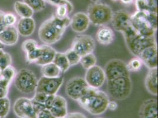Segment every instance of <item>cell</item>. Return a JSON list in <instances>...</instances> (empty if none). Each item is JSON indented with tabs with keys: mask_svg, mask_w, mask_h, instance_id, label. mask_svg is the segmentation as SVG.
<instances>
[{
	"mask_svg": "<svg viewBox=\"0 0 158 118\" xmlns=\"http://www.w3.org/2000/svg\"><path fill=\"white\" fill-rule=\"evenodd\" d=\"M70 19L68 17L60 19L56 15L45 21L40 27L39 37L40 40L47 45H51L61 39L70 26Z\"/></svg>",
	"mask_w": 158,
	"mask_h": 118,
	"instance_id": "1",
	"label": "cell"
},
{
	"mask_svg": "<svg viewBox=\"0 0 158 118\" xmlns=\"http://www.w3.org/2000/svg\"><path fill=\"white\" fill-rule=\"evenodd\" d=\"M109 96L99 89L89 87L81 98L77 100L79 105L93 115H100L107 109Z\"/></svg>",
	"mask_w": 158,
	"mask_h": 118,
	"instance_id": "2",
	"label": "cell"
},
{
	"mask_svg": "<svg viewBox=\"0 0 158 118\" xmlns=\"http://www.w3.org/2000/svg\"><path fill=\"white\" fill-rule=\"evenodd\" d=\"M131 24L134 30L145 37H155L158 28L157 13L138 11L131 15Z\"/></svg>",
	"mask_w": 158,
	"mask_h": 118,
	"instance_id": "3",
	"label": "cell"
},
{
	"mask_svg": "<svg viewBox=\"0 0 158 118\" xmlns=\"http://www.w3.org/2000/svg\"><path fill=\"white\" fill-rule=\"evenodd\" d=\"M126 44L129 52L135 57H138L146 48L156 44L155 37H145L136 33L132 26L123 33Z\"/></svg>",
	"mask_w": 158,
	"mask_h": 118,
	"instance_id": "4",
	"label": "cell"
},
{
	"mask_svg": "<svg viewBox=\"0 0 158 118\" xmlns=\"http://www.w3.org/2000/svg\"><path fill=\"white\" fill-rule=\"evenodd\" d=\"M107 92L112 98L123 100L129 97L132 91L131 76L120 77L107 80Z\"/></svg>",
	"mask_w": 158,
	"mask_h": 118,
	"instance_id": "5",
	"label": "cell"
},
{
	"mask_svg": "<svg viewBox=\"0 0 158 118\" xmlns=\"http://www.w3.org/2000/svg\"><path fill=\"white\" fill-rule=\"evenodd\" d=\"M87 14L93 25L103 26L111 22L113 12L109 6L97 2L89 6Z\"/></svg>",
	"mask_w": 158,
	"mask_h": 118,
	"instance_id": "6",
	"label": "cell"
},
{
	"mask_svg": "<svg viewBox=\"0 0 158 118\" xmlns=\"http://www.w3.org/2000/svg\"><path fill=\"white\" fill-rule=\"evenodd\" d=\"M38 80L34 73L28 69H23L15 77V86L20 92L31 94L36 91Z\"/></svg>",
	"mask_w": 158,
	"mask_h": 118,
	"instance_id": "7",
	"label": "cell"
},
{
	"mask_svg": "<svg viewBox=\"0 0 158 118\" xmlns=\"http://www.w3.org/2000/svg\"><path fill=\"white\" fill-rule=\"evenodd\" d=\"M89 87L85 78L79 76L74 77L70 79L66 83V95L70 98L77 101Z\"/></svg>",
	"mask_w": 158,
	"mask_h": 118,
	"instance_id": "8",
	"label": "cell"
},
{
	"mask_svg": "<svg viewBox=\"0 0 158 118\" xmlns=\"http://www.w3.org/2000/svg\"><path fill=\"white\" fill-rule=\"evenodd\" d=\"M106 78L111 80L120 77L130 76L125 63L119 59H113L108 61L105 67Z\"/></svg>",
	"mask_w": 158,
	"mask_h": 118,
	"instance_id": "9",
	"label": "cell"
},
{
	"mask_svg": "<svg viewBox=\"0 0 158 118\" xmlns=\"http://www.w3.org/2000/svg\"><path fill=\"white\" fill-rule=\"evenodd\" d=\"M64 78L60 76L57 78H49L43 76L38 80L36 92H41L47 95H55L63 85Z\"/></svg>",
	"mask_w": 158,
	"mask_h": 118,
	"instance_id": "10",
	"label": "cell"
},
{
	"mask_svg": "<svg viewBox=\"0 0 158 118\" xmlns=\"http://www.w3.org/2000/svg\"><path fill=\"white\" fill-rule=\"evenodd\" d=\"M96 47L94 40L88 35H79L73 41L72 48L82 57L92 53Z\"/></svg>",
	"mask_w": 158,
	"mask_h": 118,
	"instance_id": "11",
	"label": "cell"
},
{
	"mask_svg": "<svg viewBox=\"0 0 158 118\" xmlns=\"http://www.w3.org/2000/svg\"><path fill=\"white\" fill-rule=\"evenodd\" d=\"M85 79L90 87L99 89L106 80L105 70L100 66L95 65L86 70Z\"/></svg>",
	"mask_w": 158,
	"mask_h": 118,
	"instance_id": "12",
	"label": "cell"
},
{
	"mask_svg": "<svg viewBox=\"0 0 158 118\" xmlns=\"http://www.w3.org/2000/svg\"><path fill=\"white\" fill-rule=\"evenodd\" d=\"M15 114L20 118H37L33 109L31 99L26 98L18 99L14 105Z\"/></svg>",
	"mask_w": 158,
	"mask_h": 118,
	"instance_id": "13",
	"label": "cell"
},
{
	"mask_svg": "<svg viewBox=\"0 0 158 118\" xmlns=\"http://www.w3.org/2000/svg\"><path fill=\"white\" fill-rule=\"evenodd\" d=\"M131 14L125 10H120L113 13L111 23L114 29L120 33H124L131 26Z\"/></svg>",
	"mask_w": 158,
	"mask_h": 118,
	"instance_id": "14",
	"label": "cell"
},
{
	"mask_svg": "<svg viewBox=\"0 0 158 118\" xmlns=\"http://www.w3.org/2000/svg\"><path fill=\"white\" fill-rule=\"evenodd\" d=\"M138 57L149 69L158 68L157 44L146 48L140 53Z\"/></svg>",
	"mask_w": 158,
	"mask_h": 118,
	"instance_id": "15",
	"label": "cell"
},
{
	"mask_svg": "<svg viewBox=\"0 0 158 118\" xmlns=\"http://www.w3.org/2000/svg\"><path fill=\"white\" fill-rule=\"evenodd\" d=\"M90 24L87 14L79 12L74 14L70 19V26L73 31L77 33H82L88 29Z\"/></svg>",
	"mask_w": 158,
	"mask_h": 118,
	"instance_id": "16",
	"label": "cell"
},
{
	"mask_svg": "<svg viewBox=\"0 0 158 118\" xmlns=\"http://www.w3.org/2000/svg\"><path fill=\"white\" fill-rule=\"evenodd\" d=\"M140 118H158V101L154 99L143 102L139 110Z\"/></svg>",
	"mask_w": 158,
	"mask_h": 118,
	"instance_id": "17",
	"label": "cell"
},
{
	"mask_svg": "<svg viewBox=\"0 0 158 118\" xmlns=\"http://www.w3.org/2000/svg\"><path fill=\"white\" fill-rule=\"evenodd\" d=\"M56 118H61L67 114V103L66 99L60 95H55L53 105L50 109Z\"/></svg>",
	"mask_w": 158,
	"mask_h": 118,
	"instance_id": "18",
	"label": "cell"
},
{
	"mask_svg": "<svg viewBox=\"0 0 158 118\" xmlns=\"http://www.w3.org/2000/svg\"><path fill=\"white\" fill-rule=\"evenodd\" d=\"M18 33L23 37H29L33 34L35 29V23L32 17L21 18L17 23Z\"/></svg>",
	"mask_w": 158,
	"mask_h": 118,
	"instance_id": "19",
	"label": "cell"
},
{
	"mask_svg": "<svg viewBox=\"0 0 158 118\" xmlns=\"http://www.w3.org/2000/svg\"><path fill=\"white\" fill-rule=\"evenodd\" d=\"M19 37V34L15 27H8L0 33V41L4 45L13 46L15 44Z\"/></svg>",
	"mask_w": 158,
	"mask_h": 118,
	"instance_id": "20",
	"label": "cell"
},
{
	"mask_svg": "<svg viewBox=\"0 0 158 118\" xmlns=\"http://www.w3.org/2000/svg\"><path fill=\"white\" fill-rule=\"evenodd\" d=\"M145 87L147 91L154 96L158 95V69H149L145 78Z\"/></svg>",
	"mask_w": 158,
	"mask_h": 118,
	"instance_id": "21",
	"label": "cell"
},
{
	"mask_svg": "<svg viewBox=\"0 0 158 118\" xmlns=\"http://www.w3.org/2000/svg\"><path fill=\"white\" fill-rule=\"evenodd\" d=\"M114 34L111 28L103 26L99 28L96 34V39L102 45H109L114 40Z\"/></svg>",
	"mask_w": 158,
	"mask_h": 118,
	"instance_id": "22",
	"label": "cell"
},
{
	"mask_svg": "<svg viewBox=\"0 0 158 118\" xmlns=\"http://www.w3.org/2000/svg\"><path fill=\"white\" fill-rule=\"evenodd\" d=\"M41 47L42 48V54L35 63L37 65L43 66L53 63L57 52L49 45L45 44Z\"/></svg>",
	"mask_w": 158,
	"mask_h": 118,
	"instance_id": "23",
	"label": "cell"
},
{
	"mask_svg": "<svg viewBox=\"0 0 158 118\" xmlns=\"http://www.w3.org/2000/svg\"><path fill=\"white\" fill-rule=\"evenodd\" d=\"M14 9L17 14L21 18L32 17L34 11L24 2L16 1L14 4Z\"/></svg>",
	"mask_w": 158,
	"mask_h": 118,
	"instance_id": "24",
	"label": "cell"
},
{
	"mask_svg": "<svg viewBox=\"0 0 158 118\" xmlns=\"http://www.w3.org/2000/svg\"><path fill=\"white\" fill-rule=\"evenodd\" d=\"M41 73L43 74V76L44 77L54 78L60 76L61 72L60 71L59 68L54 63H51L43 66Z\"/></svg>",
	"mask_w": 158,
	"mask_h": 118,
	"instance_id": "25",
	"label": "cell"
},
{
	"mask_svg": "<svg viewBox=\"0 0 158 118\" xmlns=\"http://www.w3.org/2000/svg\"><path fill=\"white\" fill-rule=\"evenodd\" d=\"M53 63L59 68L61 73L66 72L70 67L64 53H56Z\"/></svg>",
	"mask_w": 158,
	"mask_h": 118,
	"instance_id": "26",
	"label": "cell"
},
{
	"mask_svg": "<svg viewBox=\"0 0 158 118\" xmlns=\"http://www.w3.org/2000/svg\"><path fill=\"white\" fill-rule=\"evenodd\" d=\"M97 58L92 53H90L81 57L80 63L86 70L96 65Z\"/></svg>",
	"mask_w": 158,
	"mask_h": 118,
	"instance_id": "27",
	"label": "cell"
},
{
	"mask_svg": "<svg viewBox=\"0 0 158 118\" xmlns=\"http://www.w3.org/2000/svg\"><path fill=\"white\" fill-rule=\"evenodd\" d=\"M17 74L16 70L13 66L7 67L5 69L0 71V80H4L11 83Z\"/></svg>",
	"mask_w": 158,
	"mask_h": 118,
	"instance_id": "28",
	"label": "cell"
},
{
	"mask_svg": "<svg viewBox=\"0 0 158 118\" xmlns=\"http://www.w3.org/2000/svg\"><path fill=\"white\" fill-rule=\"evenodd\" d=\"M34 12H39L43 11L46 6L45 0H23Z\"/></svg>",
	"mask_w": 158,
	"mask_h": 118,
	"instance_id": "29",
	"label": "cell"
},
{
	"mask_svg": "<svg viewBox=\"0 0 158 118\" xmlns=\"http://www.w3.org/2000/svg\"><path fill=\"white\" fill-rule=\"evenodd\" d=\"M12 58L11 55L3 50H0V71L5 69L7 67L11 66Z\"/></svg>",
	"mask_w": 158,
	"mask_h": 118,
	"instance_id": "30",
	"label": "cell"
},
{
	"mask_svg": "<svg viewBox=\"0 0 158 118\" xmlns=\"http://www.w3.org/2000/svg\"><path fill=\"white\" fill-rule=\"evenodd\" d=\"M70 66H75L80 63L81 56L72 48L64 53Z\"/></svg>",
	"mask_w": 158,
	"mask_h": 118,
	"instance_id": "31",
	"label": "cell"
},
{
	"mask_svg": "<svg viewBox=\"0 0 158 118\" xmlns=\"http://www.w3.org/2000/svg\"><path fill=\"white\" fill-rule=\"evenodd\" d=\"M127 70L129 72H135L139 71L143 66L142 60L138 57L131 59L127 64H126Z\"/></svg>",
	"mask_w": 158,
	"mask_h": 118,
	"instance_id": "32",
	"label": "cell"
},
{
	"mask_svg": "<svg viewBox=\"0 0 158 118\" xmlns=\"http://www.w3.org/2000/svg\"><path fill=\"white\" fill-rule=\"evenodd\" d=\"M26 54L27 60L29 63H35L42 54V48L38 46Z\"/></svg>",
	"mask_w": 158,
	"mask_h": 118,
	"instance_id": "33",
	"label": "cell"
},
{
	"mask_svg": "<svg viewBox=\"0 0 158 118\" xmlns=\"http://www.w3.org/2000/svg\"><path fill=\"white\" fill-rule=\"evenodd\" d=\"M10 101L7 97L0 99V118H5L10 109Z\"/></svg>",
	"mask_w": 158,
	"mask_h": 118,
	"instance_id": "34",
	"label": "cell"
},
{
	"mask_svg": "<svg viewBox=\"0 0 158 118\" xmlns=\"http://www.w3.org/2000/svg\"><path fill=\"white\" fill-rule=\"evenodd\" d=\"M136 6L137 8V11H151L157 13V11L154 10L149 6L147 0H136Z\"/></svg>",
	"mask_w": 158,
	"mask_h": 118,
	"instance_id": "35",
	"label": "cell"
},
{
	"mask_svg": "<svg viewBox=\"0 0 158 118\" xmlns=\"http://www.w3.org/2000/svg\"><path fill=\"white\" fill-rule=\"evenodd\" d=\"M38 46V44L36 41L33 39H28L23 42L22 44V48L23 51L27 53L34 49Z\"/></svg>",
	"mask_w": 158,
	"mask_h": 118,
	"instance_id": "36",
	"label": "cell"
},
{
	"mask_svg": "<svg viewBox=\"0 0 158 118\" xmlns=\"http://www.w3.org/2000/svg\"><path fill=\"white\" fill-rule=\"evenodd\" d=\"M48 2L50 4L56 6H66L68 7L69 13H71L73 10V6L72 4L69 1V0H47Z\"/></svg>",
	"mask_w": 158,
	"mask_h": 118,
	"instance_id": "37",
	"label": "cell"
},
{
	"mask_svg": "<svg viewBox=\"0 0 158 118\" xmlns=\"http://www.w3.org/2000/svg\"><path fill=\"white\" fill-rule=\"evenodd\" d=\"M4 21L7 27L14 26L17 23V17L14 14L10 13H5L4 15Z\"/></svg>",
	"mask_w": 158,
	"mask_h": 118,
	"instance_id": "38",
	"label": "cell"
},
{
	"mask_svg": "<svg viewBox=\"0 0 158 118\" xmlns=\"http://www.w3.org/2000/svg\"><path fill=\"white\" fill-rule=\"evenodd\" d=\"M10 85L7 82L0 80V99L7 97Z\"/></svg>",
	"mask_w": 158,
	"mask_h": 118,
	"instance_id": "39",
	"label": "cell"
},
{
	"mask_svg": "<svg viewBox=\"0 0 158 118\" xmlns=\"http://www.w3.org/2000/svg\"><path fill=\"white\" fill-rule=\"evenodd\" d=\"M69 11L68 7L66 6H59L57 7L56 10V15L60 19H64L68 17V15L69 14Z\"/></svg>",
	"mask_w": 158,
	"mask_h": 118,
	"instance_id": "40",
	"label": "cell"
},
{
	"mask_svg": "<svg viewBox=\"0 0 158 118\" xmlns=\"http://www.w3.org/2000/svg\"><path fill=\"white\" fill-rule=\"evenodd\" d=\"M47 96H48V95L45 93L35 92V93L32 99L37 102L44 104Z\"/></svg>",
	"mask_w": 158,
	"mask_h": 118,
	"instance_id": "41",
	"label": "cell"
},
{
	"mask_svg": "<svg viewBox=\"0 0 158 118\" xmlns=\"http://www.w3.org/2000/svg\"><path fill=\"white\" fill-rule=\"evenodd\" d=\"M31 102H32V104H33V109L37 115H38V114L40 112L46 109L45 107V105L43 103L37 102L33 100L32 99H31Z\"/></svg>",
	"mask_w": 158,
	"mask_h": 118,
	"instance_id": "42",
	"label": "cell"
},
{
	"mask_svg": "<svg viewBox=\"0 0 158 118\" xmlns=\"http://www.w3.org/2000/svg\"><path fill=\"white\" fill-rule=\"evenodd\" d=\"M37 118H56L49 109H45L40 112L37 115Z\"/></svg>",
	"mask_w": 158,
	"mask_h": 118,
	"instance_id": "43",
	"label": "cell"
},
{
	"mask_svg": "<svg viewBox=\"0 0 158 118\" xmlns=\"http://www.w3.org/2000/svg\"><path fill=\"white\" fill-rule=\"evenodd\" d=\"M61 118H87L86 116L80 112H74L71 113H67L65 116Z\"/></svg>",
	"mask_w": 158,
	"mask_h": 118,
	"instance_id": "44",
	"label": "cell"
},
{
	"mask_svg": "<svg viewBox=\"0 0 158 118\" xmlns=\"http://www.w3.org/2000/svg\"><path fill=\"white\" fill-rule=\"evenodd\" d=\"M55 95H48L46 100V102L44 103L45 107L47 109L50 110L51 109V107L53 105V100H54Z\"/></svg>",
	"mask_w": 158,
	"mask_h": 118,
	"instance_id": "45",
	"label": "cell"
},
{
	"mask_svg": "<svg viewBox=\"0 0 158 118\" xmlns=\"http://www.w3.org/2000/svg\"><path fill=\"white\" fill-rule=\"evenodd\" d=\"M4 14L5 13L3 11H0V33L3 32L7 28L4 21Z\"/></svg>",
	"mask_w": 158,
	"mask_h": 118,
	"instance_id": "46",
	"label": "cell"
},
{
	"mask_svg": "<svg viewBox=\"0 0 158 118\" xmlns=\"http://www.w3.org/2000/svg\"><path fill=\"white\" fill-rule=\"evenodd\" d=\"M118 103L114 101H109L107 109H109L110 111H114L118 108Z\"/></svg>",
	"mask_w": 158,
	"mask_h": 118,
	"instance_id": "47",
	"label": "cell"
},
{
	"mask_svg": "<svg viewBox=\"0 0 158 118\" xmlns=\"http://www.w3.org/2000/svg\"><path fill=\"white\" fill-rule=\"evenodd\" d=\"M120 1H121L123 3L127 4H130V3L132 2L133 0H120Z\"/></svg>",
	"mask_w": 158,
	"mask_h": 118,
	"instance_id": "48",
	"label": "cell"
},
{
	"mask_svg": "<svg viewBox=\"0 0 158 118\" xmlns=\"http://www.w3.org/2000/svg\"><path fill=\"white\" fill-rule=\"evenodd\" d=\"M4 47H5V45L2 43H1V41H0V50H3L4 48Z\"/></svg>",
	"mask_w": 158,
	"mask_h": 118,
	"instance_id": "49",
	"label": "cell"
},
{
	"mask_svg": "<svg viewBox=\"0 0 158 118\" xmlns=\"http://www.w3.org/2000/svg\"><path fill=\"white\" fill-rule=\"evenodd\" d=\"M90 1L93 2V3H97V2H99L102 0H90Z\"/></svg>",
	"mask_w": 158,
	"mask_h": 118,
	"instance_id": "50",
	"label": "cell"
},
{
	"mask_svg": "<svg viewBox=\"0 0 158 118\" xmlns=\"http://www.w3.org/2000/svg\"></svg>",
	"mask_w": 158,
	"mask_h": 118,
	"instance_id": "51",
	"label": "cell"
},
{
	"mask_svg": "<svg viewBox=\"0 0 158 118\" xmlns=\"http://www.w3.org/2000/svg\"></svg>",
	"mask_w": 158,
	"mask_h": 118,
	"instance_id": "52",
	"label": "cell"
}]
</instances>
